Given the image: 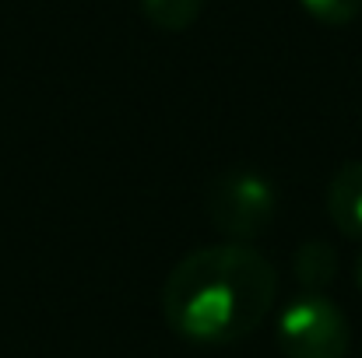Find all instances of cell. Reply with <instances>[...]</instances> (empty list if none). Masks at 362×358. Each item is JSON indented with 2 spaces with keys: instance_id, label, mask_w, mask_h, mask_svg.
I'll return each instance as SVG.
<instances>
[{
  "instance_id": "1",
  "label": "cell",
  "mask_w": 362,
  "mask_h": 358,
  "mask_svg": "<svg viewBox=\"0 0 362 358\" xmlns=\"http://www.w3.org/2000/svg\"><path fill=\"white\" fill-rule=\"evenodd\" d=\"M278 295L274 263L246 242L187 253L162 285V316L190 345H233L253 334Z\"/></svg>"
},
{
  "instance_id": "7",
  "label": "cell",
  "mask_w": 362,
  "mask_h": 358,
  "mask_svg": "<svg viewBox=\"0 0 362 358\" xmlns=\"http://www.w3.org/2000/svg\"><path fill=\"white\" fill-rule=\"evenodd\" d=\"M299 4L310 11V18L331 28H341L362 14V0H299Z\"/></svg>"
},
{
  "instance_id": "6",
  "label": "cell",
  "mask_w": 362,
  "mask_h": 358,
  "mask_svg": "<svg viewBox=\"0 0 362 358\" xmlns=\"http://www.w3.org/2000/svg\"><path fill=\"white\" fill-rule=\"evenodd\" d=\"M201 4L204 0H141V11L162 32H187L197 21Z\"/></svg>"
},
{
  "instance_id": "4",
  "label": "cell",
  "mask_w": 362,
  "mask_h": 358,
  "mask_svg": "<svg viewBox=\"0 0 362 358\" xmlns=\"http://www.w3.org/2000/svg\"><path fill=\"white\" fill-rule=\"evenodd\" d=\"M327 215L345 239H362V162H345L331 176Z\"/></svg>"
},
{
  "instance_id": "5",
  "label": "cell",
  "mask_w": 362,
  "mask_h": 358,
  "mask_svg": "<svg viewBox=\"0 0 362 358\" xmlns=\"http://www.w3.org/2000/svg\"><path fill=\"white\" fill-rule=\"evenodd\" d=\"M292 267H296V278H299L303 288L320 292V288H327V285L334 281V274H338V253H334L331 242L310 239V242H303V246L296 249Z\"/></svg>"
},
{
  "instance_id": "2",
  "label": "cell",
  "mask_w": 362,
  "mask_h": 358,
  "mask_svg": "<svg viewBox=\"0 0 362 358\" xmlns=\"http://www.w3.org/2000/svg\"><path fill=\"white\" fill-rule=\"evenodd\" d=\"M274 211H278V190L257 169H226L208 186V218L233 242L264 236Z\"/></svg>"
},
{
  "instance_id": "8",
  "label": "cell",
  "mask_w": 362,
  "mask_h": 358,
  "mask_svg": "<svg viewBox=\"0 0 362 358\" xmlns=\"http://www.w3.org/2000/svg\"><path fill=\"white\" fill-rule=\"evenodd\" d=\"M356 285L362 288V253H359V260H356Z\"/></svg>"
},
{
  "instance_id": "3",
  "label": "cell",
  "mask_w": 362,
  "mask_h": 358,
  "mask_svg": "<svg viewBox=\"0 0 362 358\" xmlns=\"http://www.w3.org/2000/svg\"><path fill=\"white\" fill-rule=\"evenodd\" d=\"M278 348L285 352V358H349V316L320 292H310L281 309Z\"/></svg>"
}]
</instances>
